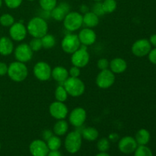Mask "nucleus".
Segmentation results:
<instances>
[{
  "label": "nucleus",
  "instance_id": "49",
  "mask_svg": "<svg viewBox=\"0 0 156 156\" xmlns=\"http://www.w3.org/2000/svg\"><path fill=\"white\" fill-rule=\"evenodd\" d=\"M27 1H28V2H34V1H35V0H27Z\"/></svg>",
  "mask_w": 156,
  "mask_h": 156
},
{
  "label": "nucleus",
  "instance_id": "37",
  "mask_svg": "<svg viewBox=\"0 0 156 156\" xmlns=\"http://www.w3.org/2000/svg\"><path fill=\"white\" fill-rule=\"evenodd\" d=\"M109 65L110 61L107 58H101L97 62V66L100 71L109 69Z\"/></svg>",
  "mask_w": 156,
  "mask_h": 156
},
{
  "label": "nucleus",
  "instance_id": "44",
  "mask_svg": "<svg viewBox=\"0 0 156 156\" xmlns=\"http://www.w3.org/2000/svg\"><path fill=\"white\" fill-rule=\"evenodd\" d=\"M149 42H150L151 45L153 46L154 47H156V34L151 35L150 38H149Z\"/></svg>",
  "mask_w": 156,
  "mask_h": 156
},
{
  "label": "nucleus",
  "instance_id": "41",
  "mask_svg": "<svg viewBox=\"0 0 156 156\" xmlns=\"http://www.w3.org/2000/svg\"><path fill=\"white\" fill-rule=\"evenodd\" d=\"M8 66L9 65H7L5 62H0V76H4L7 75Z\"/></svg>",
  "mask_w": 156,
  "mask_h": 156
},
{
  "label": "nucleus",
  "instance_id": "16",
  "mask_svg": "<svg viewBox=\"0 0 156 156\" xmlns=\"http://www.w3.org/2000/svg\"><path fill=\"white\" fill-rule=\"evenodd\" d=\"M77 35L81 45L85 46L87 47L95 44L97 40V34L95 31L89 27H84L81 29Z\"/></svg>",
  "mask_w": 156,
  "mask_h": 156
},
{
  "label": "nucleus",
  "instance_id": "9",
  "mask_svg": "<svg viewBox=\"0 0 156 156\" xmlns=\"http://www.w3.org/2000/svg\"><path fill=\"white\" fill-rule=\"evenodd\" d=\"M115 80V74H114L109 69H108L101 70L99 72L96 77L95 83L101 89H108L114 85Z\"/></svg>",
  "mask_w": 156,
  "mask_h": 156
},
{
  "label": "nucleus",
  "instance_id": "27",
  "mask_svg": "<svg viewBox=\"0 0 156 156\" xmlns=\"http://www.w3.org/2000/svg\"><path fill=\"white\" fill-rule=\"evenodd\" d=\"M55 99L57 101L66 102L69 98V94L66 91V88H64L63 85H59L56 88L54 91Z\"/></svg>",
  "mask_w": 156,
  "mask_h": 156
},
{
  "label": "nucleus",
  "instance_id": "32",
  "mask_svg": "<svg viewBox=\"0 0 156 156\" xmlns=\"http://www.w3.org/2000/svg\"><path fill=\"white\" fill-rule=\"evenodd\" d=\"M15 22V18L11 14L5 13L0 16V24L3 27H10Z\"/></svg>",
  "mask_w": 156,
  "mask_h": 156
},
{
  "label": "nucleus",
  "instance_id": "17",
  "mask_svg": "<svg viewBox=\"0 0 156 156\" xmlns=\"http://www.w3.org/2000/svg\"><path fill=\"white\" fill-rule=\"evenodd\" d=\"M49 151L47 143L42 139L33 140L29 145V152L32 156H47Z\"/></svg>",
  "mask_w": 156,
  "mask_h": 156
},
{
  "label": "nucleus",
  "instance_id": "14",
  "mask_svg": "<svg viewBox=\"0 0 156 156\" xmlns=\"http://www.w3.org/2000/svg\"><path fill=\"white\" fill-rule=\"evenodd\" d=\"M152 50V45L149 40L142 38L136 41L133 44L131 51L134 56L137 57H144L147 56Z\"/></svg>",
  "mask_w": 156,
  "mask_h": 156
},
{
  "label": "nucleus",
  "instance_id": "45",
  "mask_svg": "<svg viewBox=\"0 0 156 156\" xmlns=\"http://www.w3.org/2000/svg\"><path fill=\"white\" fill-rule=\"evenodd\" d=\"M47 156H62V154H61V152L59 150L49 151Z\"/></svg>",
  "mask_w": 156,
  "mask_h": 156
},
{
  "label": "nucleus",
  "instance_id": "20",
  "mask_svg": "<svg viewBox=\"0 0 156 156\" xmlns=\"http://www.w3.org/2000/svg\"><path fill=\"white\" fill-rule=\"evenodd\" d=\"M69 77V71L65 67L57 66L52 69L51 78L55 82H57L59 85H60V84L62 85Z\"/></svg>",
  "mask_w": 156,
  "mask_h": 156
},
{
  "label": "nucleus",
  "instance_id": "2",
  "mask_svg": "<svg viewBox=\"0 0 156 156\" xmlns=\"http://www.w3.org/2000/svg\"><path fill=\"white\" fill-rule=\"evenodd\" d=\"M28 68L24 62L15 61L8 66V76L15 82H24L28 76Z\"/></svg>",
  "mask_w": 156,
  "mask_h": 156
},
{
  "label": "nucleus",
  "instance_id": "42",
  "mask_svg": "<svg viewBox=\"0 0 156 156\" xmlns=\"http://www.w3.org/2000/svg\"><path fill=\"white\" fill-rule=\"evenodd\" d=\"M108 138L110 140V142H116L120 140L118 134L116 133H110Z\"/></svg>",
  "mask_w": 156,
  "mask_h": 156
},
{
  "label": "nucleus",
  "instance_id": "4",
  "mask_svg": "<svg viewBox=\"0 0 156 156\" xmlns=\"http://www.w3.org/2000/svg\"><path fill=\"white\" fill-rule=\"evenodd\" d=\"M63 27L67 31L73 33L80 30L83 26V15L79 12L70 11L62 21Z\"/></svg>",
  "mask_w": 156,
  "mask_h": 156
},
{
  "label": "nucleus",
  "instance_id": "28",
  "mask_svg": "<svg viewBox=\"0 0 156 156\" xmlns=\"http://www.w3.org/2000/svg\"><path fill=\"white\" fill-rule=\"evenodd\" d=\"M46 143L50 151L59 150L62 146V140L60 137L56 135H53V136L50 137Z\"/></svg>",
  "mask_w": 156,
  "mask_h": 156
},
{
  "label": "nucleus",
  "instance_id": "19",
  "mask_svg": "<svg viewBox=\"0 0 156 156\" xmlns=\"http://www.w3.org/2000/svg\"><path fill=\"white\" fill-rule=\"evenodd\" d=\"M126 69H127V62L123 58L116 57L110 61L109 69L114 74H122L126 71Z\"/></svg>",
  "mask_w": 156,
  "mask_h": 156
},
{
  "label": "nucleus",
  "instance_id": "43",
  "mask_svg": "<svg viewBox=\"0 0 156 156\" xmlns=\"http://www.w3.org/2000/svg\"><path fill=\"white\" fill-rule=\"evenodd\" d=\"M89 11H90L89 7H88L87 5L83 4V5H82L80 6V13L82 14V15L87 13V12H88Z\"/></svg>",
  "mask_w": 156,
  "mask_h": 156
},
{
  "label": "nucleus",
  "instance_id": "10",
  "mask_svg": "<svg viewBox=\"0 0 156 156\" xmlns=\"http://www.w3.org/2000/svg\"><path fill=\"white\" fill-rule=\"evenodd\" d=\"M52 68L49 63L44 61L37 62L33 67V74L37 80L47 82L51 79Z\"/></svg>",
  "mask_w": 156,
  "mask_h": 156
},
{
  "label": "nucleus",
  "instance_id": "47",
  "mask_svg": "<svg viewBox=\"0 0 156 156\" xmlns=\"http://www.w3.org/2000/svg\"><path fill=\"white\" fill-rule=\"evenodd\" d=\"M94 2H103L104 0H94Z\"/></svg>",
  "mask_w": 156,
  "mask_h": 156
},
{
  "label": "nucleus",
  "instance_id": "51",
  "mask_svg": "<svg viewBox=\"0 0 156 156\" xmlns=\"http://www.w3.org/2000/svg\"><path fill=\"white\" fill-rule=\"evenodd\" d=\"M0 101H1V95H0Z\"/></svg>",
  "mask_w": 156,
  "mask_h": 156
},
{
  "label": "nucleus",
  "instance_id": "48",
  "mask_svg": "<svg viewBox=\"0 0 156 156\" xmlns=\"http://www.w3.org/2000/svg\"><path fill=\"white\" fill-rule=\"evenodd\" d=\"M2 2H3L2 0H0V9H1L2 5Z\"/></svg>",
  "mask_w": 156,
  "mask_h": 156
},
{
  "label": "nucleus",
  "instance_id": "33",
  "mask_svg": "<svg viewBox=\"0 0 156 156\" xmlns=\"http://www.w3.org/2000/svg\"><path fill=\"white\" fill-rule=\"evenodd\" d=\"M133 153L134 156H153L152 150L146 146H138Z\"/></svg>",
  "mask_w": 156,
  "mask_h": 156
},
{
  "label": "nucleus",
  "instance_id": "35",
  "mask_svg": "<svg viewBox=\"0 0 156 156\" xmlns=\"http://www.w3.org/2000/svg\"><path fill=\"white\" fill-rule=\"evenodd\" d=\"M5 5L10 9H16L21 5L23 0H4Z\"/></svg>",
  "mask_w": 156,
  "mask_h": 156
},
{
  "label": "nucleus",
  "instance_id": "7",
  "mask_svg": "<svg viewBox=\"0 0 156 156\" xmlns=\"http://www.w3.org/2000/svg\"><path fill=\"white\" fill-rule=\"evenodd\" d=\"M90 62V54L88 47L81 45L80 48L71 54V62L73 66L82 69L88 66Z\"/></svg>",
  "mask_w": 156,
  "mask_h": 156
},
{
  "label": "nucleus",
  "instance_id": "40",
  "mask_svg": "<svg viewBox=\"0 0 156 156\" xmlns=\"http://www.w3.org/2000/svg\"><path fill=\"white\" fill-rule=\"evenodd\" d=\"M147 56L150 62H152L154 65H156V47H155L154 49H152Z\"/></svg>",
  "mask_w": 156,
  "mask_h": 156
},
{
  "label": "nucleus",
  "instance_id": "46",
  "mask_svg": "<svg viewBox=\"0 0 156 156\" xmlns=\"http://www.w3.org/2000/svg\"><path fill=\"white\" fill-rule=\"evenodd\" d=\"M95 156H111V155H110L108 152H99V153H98Z\"/></svg>",
  "mask_w": 156,
  "mask_h": 156
},
{
  "label": "nucleus",
  "instance_id": "31",
  "mask_svg": "<svg viewBox=\"0 0 156 156\" xmlns=\"http://www.w3.org/2000/svg\"><path fill=\"white\" fill-rule=\"evenodd\" d=\"M97 149L100 152H108L111 147V142L107 137H102L97 142Z\"/></svg>",
  "mask_w": 156,
  "mask_h": 156
},
{
  "label": "nucleus",
  "instance_id": "34",
  "mask_svg": "<svg viewBox=\"0 0 156 156\" xmlns=\"http://www.w3.org/2000/svg\"><path fill=\"white\" fill-rule=\"evenodd\" d=\"M29 46H30V49L33 50V52H38L43 49L42 46V41H41V38H35L32 37L30 41L29 42Z\"/></svg>",
  "mask_w": 156,
  "mask_h": 156
},
{
  "label": "nucleus",
  "instance_id": "18",
  "mask_svg": "<svg viewBox=\"0 0 156 156\" xmlns=\"http://www.w3.org/2000/svg\"><path fill=\"white\" fill-rule=\"evenodd\" d=\"M70 11L69 4L66 2H61L50 12V18L56 21H62Z\"/></svg>",
  "mask_w": 156,
  "mask_h": 156
},
{
  "label": "nucleus",
  "instance_id": "24",
  "mask_svg": "<svg viewBox=\"0 0 156 156\" xmlns=\"http://www.w3.org/2000/svg\"><path fill=\"white\" fill-rule=\"evenodd\" d=\"M80 131L81 135L83 140L88 142H94L98 139L99 132L96 128L92 126H88L82 129Z\"/></svg>",
  "mask_w": 156,
  "mask_h": 156
},
{
  "label": "nucleus",
  "instance_id": "12",
  "mask_svg": "<svg viewBox=\"0 0 156 156\" xmlns=\"http://www.w3.org/2000/svg\"><path fill=\"white\" fill-rule=\"evenodd\" d=\"M49 113L53 119L56 120H64L68 117L69 108L65 102L55 101L49 106Z\"/></svg>",
  "mask_w": 156,
  "mask_h": 156
},
{
  "label": "nucleus",
  "instance_id": "36",
  "mask_svg": "<svg viewBox=\"0 0 156 156\" xmlns=\"http://www.w3.org/2000/svg\"><path fill=\"white\" fill-rule=\"evenodd\" d=\"M91 12H94L98 17H101L105 15L103 7H102L101 2H94L92 8H91Z\"/></svg>",
  "mask_w": 156,
  "mask_h": 156
},
{
  "label": "nucleus",
  "instance_id": "22",
  "mask_svg": "<svg viewBox=\"0 0 156 156\" xmlns=\"http://www.w3.org/2000/svg\"><path fill=\"white\" fill-rule=\"evenodd\" d=\"M99 22H100V17L98 16L91 11H89L83 15V26H85V27L93 29L98 25Z\"/></svg>",
  "mask_w": 156,
  "mask_h": 156
},
{
  "label": "nucleus",
  "instance_id": "8",
  "mask_svg": "<svg viewBox=\"0 0 156 156\" xmlns=\"http://www.w3.org/2000/svg\"><path fill=\"white\" fill-rule=\"evenodd\" d=\"M87 119V112L82 107L73 108L68 114V122L76 128L82 127Z\"/></svg>",
  "mask_w": 156,
  "mask_h": 156
},
{
  "label": "nucleus",
  "instance_id": "50",
  "mask_svg": "<svg viewBox=\"0 0 156 156\" xmlns=\"http://www.w3.org/2000/svg\"><path fill=\"white\" fill-rule=\"evenodd\" d=\"M0 150H1V143H0Z\"/></svg>",
  "mask_w": 156,
  "mask_h": 156
},
{
  "label": "nucleus",
  "instance_id": "15",
  "mask_svg": "<svg viewBox=\"0 0 156 156\" xmlns=\"http://www.w3.org/2000/svg\"><path fill=\"white\" fill-rule=\"evenodd\" d=\"M137 146H138V144H137L135 138L130 136H126L122 137L118 140V144H117L119 151L126 155L133 153L136 149Z\"/></svg>",
  "mask_w": 156,
  "mask_h": 156
},
{
  "label": "nucleus",
  "instance_id": "23",
  "mask_svg": "<svg viewBox=\"0 0 156 156\" xmlns=\"http://www.w3.org/2000/svg\"><path fill=\"white\" fill-rule=\"evenodd\" d=\"M69 127V123L66 120V119L56 120L53 127V134L59 137L63 136L66 135V133H68Z\"/></svg>",
  "mask_w": 156,
  "mask_h": 156
},
{
  "label": "nucleus",
  "instance_id": "26",
  "mask_svg": "<svg viewBox=\"0 0 156 156\" xmlns=\"http://www.w3.org/2000/svg\"><path fill=\"white\" fill-rule=\"evenodd\" d=\"M41 41H42L43 49H45V50H50L53 48L56 44V37L53 34H50L49 33L41 37Z\"/></svg>",
  "mask_w": 156,
  "mask_h": 156
},
{
  "label": "nucleus",
  "instance_id": "3",
  "mask_svg": "<svg viewBox=\"0 0 156 156\" xmlns=\"http://www.w3.org/2000/svg\"><path fill=\"white\" fill-rule=\"evenodd\" d=\"M82 135L79 130L71 131L67 133L64 140V147L67 152L70 154H76L82 148Z\"/></svg>",
  "mask_w": 156,
  "mask_h": 156
},
{
  "label": "nucleus",
  "instance_id": "6",
  "mask_svg": "<svg viewBox=\"0 0 156 156\" xmlns=\"http://www.w3.org/2000/svg\"><path fill=\"white\" fill-rule=\"evenodd\" d=\"M81 44L78 35L74 33L66 34L61 41V48L64 53L67 54H73L78 49L80 48Z\"/></svg>",
  "mask_w": 156,
  "mask_h": 156
},
{
  "label": "nucleus",
  "instance_id": "30",
  "mask_svg": "<svg viewBox=\"0 0 156 156\" xmlns=\"http://www.w3.org/2000/svg\"><path fill=\"white\" fill-rule=\"evenodd\" d=\"M38 2L41 10L46 12H51L58 4L57 0H38Z\"/></svg>",
  "mask_w": 156,
  "mask_h": 156
},
{
  "label": "nucleus",
  "instance_id": "11",
  "mask_svg": "<svg viewBox=\"0 0 156 156\" xmlns=\"http://www.w3.org/2000/svg\"><path fill=\"white\" fill-rule=\"evenodd\" d=\"M13 53L16 61L24 63L30 62L34 56L33 50L30 49L29 44L26 43H21L18 44L14 49Z\"/></svg>",
  "mask_w": 156,
  "mask_h": 156
},
{
  "label": "nucleus",
  "instance_id": "39",
  "mask_svg": "<svg viewBox=\"0 0 156 156\" xmlns=\"http://www.w3.org/2000/svg\"><path fill=\"white\" fill-rule=\"evenodd\" d=\"M54 135L53 134V130L51 129H44L42 133H41V137H42V140H44L45 142H47L51 136Z\"/></svg>",
  "mask_w": 156,
  "mask_h": 156
},
{
  "label": "nucleus",
  "instance_id": "5",
  "mask_svg": "<svg viewBox=\"0 0 156 156\" xmlns=\"http://www.w3.org/2000/svg\"><path fill=\"white\" fill-rule=\"evenodd\" d=\"M62 85L68 92L69 96L73 98L80 97L85 91V83L79 78L69 77Z\"/></svg>",
  "mask_w": 156,
  "mask_h": 156
},
{
  "label": "nucleus",
  "instance_id": "25",
  "mask_svg": "<svg viewBox=\"0 0 156 156\" xmlns=\"http://www.w3.org/2000/svg\"><path fill=\"white\" fill-rule=\"evenodd\" d=\"M151 139L150 133L146 129H140L136 132L135 140L138 146H146Z\"/></svg>",
  "mask_w": 156,
  "mask_h": 156
},
{
  "label": "nucleus",
  "instance_id": "13",
  "mask_svg": "<svg viewBox=\"0 0 156 156\" xmlns=\"http://www.w3.org/2000/svg\"><path fill=\"white\" fill-rule=\"evenodd\" d=\"M9 37L13 41L16 42H21L25 40L26 37L28 34H27V27L21 21L15 22L9 30Z\"/></svg>",
  "mask_w": 156,
  "mask_h": 156
},
{
  "label": "nucleus",
  "instance_id": "21",
  "mask_svg": "<svg viewBox=\"0 0 156 156\" xmlns=\"http://www.w3.org/2000/svg\"><path fill=\"white\" fill-rule=\"evenodd\" d=\"M15 46L13 41L8 37H0V55L8 56L13 53Z\"/></svg>",
  "mask_w": 156,
  "mask_h": 156
},
{
  "label": "nucleus",
  "instance_id": "29",
  "mask_svg": "<svg viewBox=\"0 0 156 156\" xmlns=\"http://www.w3.org/2000/svg\"><path fill=\"white\" fill-rule=\"evenodd\" d=\"M101 4L105 15L113 13L117 8V2L116 0H104L101 2Z\"/></svg>",
  "mask_w": 156,
  "mask_h": 156
},
{
  "label": "nucleus",
  "instance_id": "1",
  "mask_svg": "<svg viewBox=\"0 0 156 156\" xmlns=\"http://www.w3.org/2000/svg\"><path fill=\"white\" fill-rule=\"evenodd\" d=\"M27 34L32 37L41 38L48 33L49 26L46 19L41 16H36L32 18L27 22Z\"/></svg>",
  "mask_w": 156,
  "mask_h": 156
},
{
  "label": "nucleus",
  "instance_id": "38",
  "mask_svg": "<svg viewBox=\"0 0 156 156\" xmlns=\"http://www.w3.org/2000/svg\"><path fill=\"white\" fill-rule=\"evenodd\" d=\"M68 71L69 77L79 78L81 75V69L77 66H73Z\"/></svg>",
  "mask_w": 156,
  "mask_h": 156
}]
</instances>
